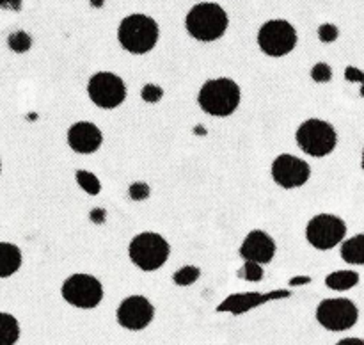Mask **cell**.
I'll return each mask as SVG.
<instances>
[{
    "instance_id": "cell-1",
    "label": "cell",
    "mask_w": 364,
    "mask_h": 345,
    "mask_svg": "<svg viewBox=\"0 0 364 345\" xmlns=\"http://www.w3.org/2000/svg\"><path fill=\"white\" fill-rule=\"evenodd\" d=\"M242 89L230 77L208 78L198 92V105L212 117H228L240 107Z\"/></svg>"
},
{
    "instance_id": "cell-2",
    "label": "cell",
    "mask_w": 364,
    "mask_h": 345,
    "mask_svg": "<svg viewBox=\"0 0 364 345\" xmlns=\"http://www.w3.org/2000/svg\"><path fill=\"white\" fill-rule=\"evenodd\" d=\"M160 38V27L155 18L142 13L128 14L117 27V41L124 52L144 55L151 52Z\"/></svg>"
},
{
    "instance_id": "cell-3",
    "label": "cell",
    "mask_w": 364,
    "mask_h": 345,
    "mask_svg": "<svg viewBox=\"0 0 364 345\" xmlns=\"http://www.w3.org/2000/svg\"><path fill=\"white\" fill-rule=\"evenodd\" d=\"M230 27V16L215 2L196 4L185 16V28L196 41L213 43L223 38Z\"/></svg>"
},
{
    "instance_id": "cell-4",
    "label": "cell",
    "mask_w": 364,
    "mask_h": 345,
    "mask_svg": "<svg viewBox=\"0 0 364 345\" xmlns=\"http://www.w3.org/2000/svg\"><path fill=\"white\" fill-rule=\"evenodd\" d=\"M171 256V244L156 231H141L128 244V258L142 272L162 269Z\"/></svg>"
},
{
    "instance_id": "cell-5",
    "label": "cell",
    "mask_w": 364,
    "mask_h": 345,
    "mask_svg": "<svg viewBox=\"0 0 364 345\" xmlns=\"http://www.w3.org/2000/svg\"><path fill=\"white\" fill-rule=\"evenodd\" d=\"M295 141L302 153L315 159L331 155L338 146V134L329 121L309 117L299 124L295 132Z\"/></svg>"
},
{
    "instance_id": "cell-6",
    "label": "cell",
    "mask_w": 364,
    "mask_h": 345,
    "mask_svg": "<svg viewBox=\"0 0 364 345\" xmlns=\"http://www.w3.org/2000/svg\"><path fill=\"white\" fill-rule=\"evenodd\" d=\"M60 295L70 306L78 309H92L103 301L102 281L87 272H75L60 285Z\"/></svg>"
},
{
    "instance_id": "cell-7",
    "label": "cell",
    "mask_w": 364,
    "mask_h": 345,
    "mask_svg": "<svg viewBox=\"0 0 364 345\" xmlns=\"http://www.w3.org/2000/svg\"><path fill=\"white\" fill-rule=\"evenodd\" d=\"M87 96L98 109L114 110L127 100V82L112 71H96L87 82Z\"/></svg>"
},
{
    "instance_id": "cell-8",
    "label": "cell",
    "mask_w": 364,
    "mask_h": 345,
    "mask_svg": "<svg viewBox=\"0 0 364 345\" xmlns=\"http://www.w3.org/2000/svg\"><path fill=\"white\" fill-rule=\"evenodd\" d=\"M299 36L294 25L288 20H269L259 27L258 31V46L265 55L269 57H284L291 53L297 46Z\"/></svg>"
},
{
    "instance_id": "cell-9",
    "label": "cell",
    "mask_w": 364,
    "mask_h": 345,
    "mask_svg": "<svg viewBox=\"0 0 364 345\" xmlns=\"http://www.w3.org/2000/svg\"><path fill=\"white\" fill-rule=\"evenodd\" d=\"M347 237V223L334 213H316L306 224V240L318 251H329Z\"/></svg>"
},
{
    "instance_id": "cell-10",
    "label": "cell",
    "mask_w": 364,
    "mask_h": 345,
    "mask_svg": "<svg viewBox=\"0 0 364 345\" xmlns=\"http://www.w3.org/2000/svg\"><path fill=\"white\" fill-rule=\"evenodd\" d=\"M359 319V309L350 299L333 297L323 299L316 306V320L327 331H347L355 326Z\"/></svg>"
},
{
    "instance_id": "cell-11",
    "label": "cell",
    "mask_w": 364,
    "mask_h": 345,
    "mask_svg": "<svg viewBox=\"0 0 364 345\" xmlns=\"http://www.w3.org/2000/svg\"><path fill=\"white\" fill-rule=\"evenodd\" d=\"M270 176L277 187L284 191H294L302 187L311 178V167L304 159L291 153H281L270 166Z\"/></svg>"
},
{
    "instance_id": "cell-12",
    "label": "cell",
    "mask_w": 364,
    "mask_h": 345,
    "mask_svg": "<svg viewBox=\"0 0 364 345\" xmlns=\"http://www.w3.org/2000/svg\"><path fill=\"white\" fill-rule=\"evenodd\" d=\"M116 319L124 329L142 331L155 319V306L144 295H128L117 306Z\"/></svg>"
},
{
    "instance_id": "cell-13",
    "label": "cell",
    "mask_w": 364,
    "mask_h": 345,
    "mask_svg": "<svg viewBox=\"0 0 364 345\" xmlns=\"http://www.w3.org/2000/svg\"><path fill=\"white\" fill-rule=\"evenodd\" d=\"M291 297V290H270V292H240V294H231L217 306L219 313H231V315H244L251 309L259 308L270 301H279V299Z\"/></svg>"
},
{
    "instance_id": "cell-14",
    "label": "cell",
    "mask_w": 364,
    "mask_h": 345,
    "mask_svg": "<svg viewBox=\"0 0 364 345\" xmlns=\"http://www.w3.org/2000/svg\"><path fill=\"white\" fill-rule=\"evenodd\" d=\"M277 253V244L272 235L263 230H252L245 235L238 248V255L244 262H255L259 265H269Z\"/></svg>"
},
{
    "instance_id": "cell-15",
    "label": "cell",
    "mask_w": 364,
    "mask_h": 345,
    "mask_svg": "<svg viewBox=\"0 0 364 345\" xmlns=\"http://www.w3.org/2000/svg\"><path fill=\"white\" fill-rule=\"evenodd\" d=\"M66 141L73 153H78V155H92V153H96L102 148L103 132L92 121H75L68 128Z\"/></svg>"
},
{
    "instance_id": "cell-16",
    "label": "cell",
    "mask_w": 364,
    "mask_h": 345,
    "mask_svg": "<svg viewBox=\"0 0 364 345\" xmlns=\"http://www.w3.org/2000/svg\"><path fill=\"white\" fill-rule=\"evenodd\" d=\"M23 253L13 242L0 240V280L14 276L21 269Z\"/></svg>"
},
{
    "instance_id": "cell-17",
    "label": "cell",
    "mask_w": 364,
    "mask_h": 345,
    "mask_svg": "<svg viewBox=\"0 0 364 345\" xmlns=\"http://www.w3.org/2000/svg\"><path fill=\"white\" fill-rule=\"evenodd\" d=\"M340 255L348 265H364V233L354 235L341 242Z\"/></svg>"
},
{
    "instance_id": "cell-18",
    "label": "cell",
    "mask_w": 364,
    "mask_h": 345,
    "mask_svg": "<svg viewBox=\"0 0 364 345\" xmlns=\"http://www.w3.org/2000/svg\"><path fill=\"white\" fill-rule=\"evenodd\" d=\"M20 322L14 315L0 312V345H16L20 340Z\"/></svg>"
},
{
    "instance_id": "cell-19",
    "label": "cell",
    "mask_w": 364,
    "mask_h": 345,
    "mask_svg": "<svg viewBox=\"0 0 364 345\" xmlns=\"http://www.w3.org/2000/svg\"><path fill=\"white\" fill-rule=\"evenodd\" d=\"M359 283V272L355 270H334L327 274L326 285L327 288L334 292H347Z\"/></svg>"
},
{
    "instance_id": "cell-20",
    "label": "cell",
    "mask_w": 364,
    "mask_h": 345,
    "mask_svg": "<svg viewBox=\"0 0 364 345\" xmlns=\"http://www.w3.org/2000/svg\"><path fill=\"white\" fill-rule=\"evenodd\" d=\"M75 181H77L78 189L84 191L87 196H98L102 192V181H100V178L87 169L75 171Z\"/></svg>"
},
{
    "instance_id": "cell-21",
    "label": "cell",
    "mask_w": 364,
    "mask_h": 345,
    "mask_svg": "<svg viewBox=\"0 0 364 345\" xmlns=\"http://www.w3.org/2000/svg\"><path fill=\"white\" fill-rule=\"evenodd\" d=\"M201 277V269L198 265H183L173 274V283L176 287H191Z\"/></svg>"
},
{
    "instance_id": "cell-22",
    "label": "cell",
    "mask_w": 364,
    "mask_h": 345,
    "mask_svg": "<svg viewBox=\"0 0 364 345\" xmlns=\"http://www.w3.org/2000/svg\"><path fill=\"white\" fill-rule=\"evenodd\" d=\"M7 46L13 50L14 53H25L32 48V38L25 31H16L9 34L7 38Z\"/></svg>"
},
{
    "instance_id": "cell-23",
    "label": "cell",
    "mask_w": 364,
    "mask_h": 345,
    "mask_svg": "<svg viewBox=\"0 0 364 345\" xmlns=\"http://www.w3.org/2000/svg\"><path fill=\"white\" fill-rule=\"evenodd\" d=\"M237 276L249 281V283H259V281L265 277V269H263V265H259V263L244 262L242 269H238Z\"/></svg>"
},
{
    "instance_id": "cell-24",
    "label": "cell",
    "mask_w": 364,
    "mask_h": 345,
    "mask_svg": "<svg viewBox=\"0 0 364 345\" xmlns=\"http://www.w3.org/2000/svg\"><path fill=\"white\" fill-rule=\"evenodd\" d=\"M164 95H166V91H164L162 85L153 84V82H148V84L142 85V89H141L142 102L149 103V105H155V103L162 102Z\"/></svg>"
},
{
    "instance_id": "cell-25",
    "label": "cell",
    "mask_w": 364,
    "mask_h": 345,
    "mask_svg": "<svg viewBox=\"0 0 364 345\" xmlns=\"http://www.w3.org/2000/svg\"><path fill=\"white\" fill-rule=\"evenodd\" d=\"M128 196H130L132 201L135 203L146 201V199L151 196V187H149V184H146V181H132V184L128 185Z\"/></svg>"
},
{
    "instance_id": "cell-26",
    "label": "cell",
    "mask_w": 364,
    "mask_h": 345,
    "mask_svg": "<svg viewBox=\"0 0 364 345\" xmlns=\"http://www.w3.org/2000/svg\"><path fill=\"white\" fill-rule=\"evenodd\" d=\"M311 78L316 84H327L333 78V68L327 63H316L311 68Z\"/></svg>"
},
{
    "instance_id": "cell-27",
    "label": "cell",
    "mask_w": 364,
    "mask_h": 345,
    "mask_svg": "<svg viewBox=\"0 0 364 345\" xmlns=\"http://www.w3.org/2000/svg\"><path fill=\"white\" fill-rule=\"evenodd\" d=\"M340 36V31H338L336 25L333 23H322L318 27V39L322 43H334Z\"/></svg>"
},
{
    "instance_id": "cell-28",
    "label": "cell",
    "mask_w": 364,
    "mask_h": 345,
    "mask_svg": "<svg viewBox=\"0 0 364 345\" xmlns=\"http://www.w3.org/2000/svg\"><path fill=\"white\" fill-rule=\"evenodd\" d=\"M345 78H347L348 82H359V84L364 85V71H361L355 66H347V70H345Z\"/></svg>"
},
{
    "instance_id": "cell-29",
    "label": "cell",
    "mask_w": 364,
    "mask_h": 345,
    "mask_svg": "<svg viewBox=\"0 0 364 345\" xmlns=\"http://www.w3.org/2000/svg\"><path fill=\"white\" fill-rule=\"evenodd\" d=\"M311 283V276H294L290 277V281H288V285H290L291 288L294 287H304V285Z\"/></svg>"
},
{
    "instance_id": "cell-30",
    "label": "cell",
    "mask_w": 364,
    "mask_h": 345,
    "mask_svg": "<svg viewBox=\"0 0 364 345\" xmlns=\"http://www.w3.org/2000/svg\"><path fill=\"white\" fill-rule=\"evenodd\" d=\"M0 7H6V9L11 11H20L21 0H0Z\"/></svg>"
},
{
    "instance_id": "cell-31",
    "label": "cell",
    "mask_w": 364,
    "mask_h": 345,
    "mask_svg": "<svg viewBox=\"0 0 364 345\" xmlns=\"http://www.w3.org/2000/svg\"><path fill=\"white\" fill-rule=\"evenodd\" d=\"M336 345H364V340L361 338H343Z\"/></svg>"
},
{
    "instance_id": "cell-32",
    "label": "cell",
    "mask_w": 364,
    "mask_h": 345,
    "mask_svg": "<svg viewBox=\"0 0 364 345\" xmlns=\"http://www.w3.org/2000/svg\"><path fill=\"white\" fill-rule=\"evenodd\" d=\"M361 167H363V171H364V148H363V159H361Z\"/></svg>"
},
{
    "instance_id": "cell-33",
    "label": "cell",
    "mask_w": 364,
    "mask_h": 345,
    "mask_svg": "<svg viewBox=\"0 0 364 345\" xmlns=\"http://www.w3.org/2000/svg\"><path fill=\"white\" fill-rule=\"evenodd\" d=\"M361 96L364 98V85H361Z\"/></svg>"
},
{
    "instance_id": "cell-34",
    "label": "cell",
    "mask_w": 364,
    "mask_h": 345,
    "mask_svg": "<svg viewBox=\"0 0 364 345\" xmlns=\"http://www.w3.org/2000/svg\"><path fill=\"white\" fill-rule=\"evenodd\" d=\"M0 173H2V160H0Z\"/></svg>"
}]
</instances>
